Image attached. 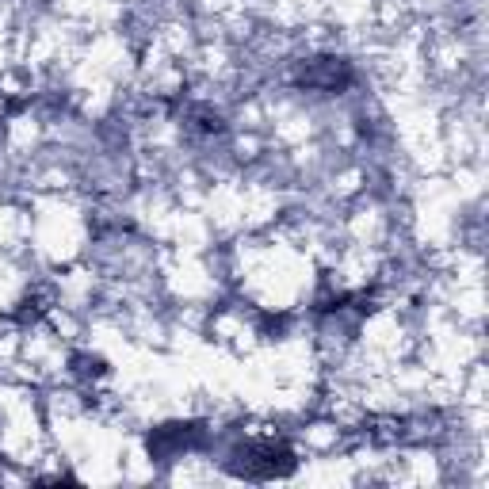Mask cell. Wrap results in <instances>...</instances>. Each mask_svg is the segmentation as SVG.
Instances as JSON below:
<instances>
[{
  "mask_svg": "<svg viewBox=\"0 0 489 489\" xmlns=\"http://www.w3.org/2000/svg\"><path fill=\"white\" fill-rule=\"evenodd\" d=\"M260 165H264L268 168V172H276V161H271V153H264V157H260ZM279 172H283V176H279V180H276V176H271V187H279V192H287V187L290 184H295V176H290V165H287V157H283V165H279Z\"/></svg>",
  "mask_w": 489,
  "mask_h": 489,
  "instance_id": "obj_1",
  "label": "cell"
}]
</instances>
